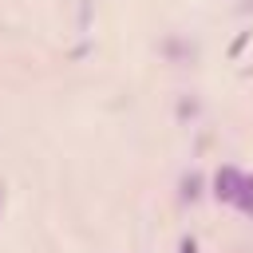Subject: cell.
<instances>
[{"label": "cell", "mask_w": 253, "mask_h": 253, "mask_svg": "<svg viewBox=\"0 0 253 253\" xmlns=\"http://www.w3.org/2000/svg\"><path fill=\"white\" fill-rule=\"evenodd\" d=\"M198 186H202L198 178H186V194H190V198H198Z\"/></svg>", "instance_id": "obj_2"}, {"label": "cell", "mask_w": 253, "mask_h": 253, "mask_svg": "<svg viewBox=\"0 0 253 253\" xmlns=\"http://www.w3.org/2000/svg\"><path fill=\"white\" fill-rule=\"evenodd\" d=\"M182 253H198V245L194 241H182Z\"/></svg>", "instance_id": "obj_3"}, {"label": "cell", "mask_w": 253, "mask_h": 253, "mask_svg": "<svg viewBox=\"0 0 253 253\" xmlns=\"http://www.w3.org/2000/svg\"><path fill=\"white\" fill-rule=\"evenodd\" d=\"M237 186H241V174H237L233 166H225V170L217 174V198L233 202V198H237Z\"/></svg>", "instance_id": "obj_1"}]
</instances>
